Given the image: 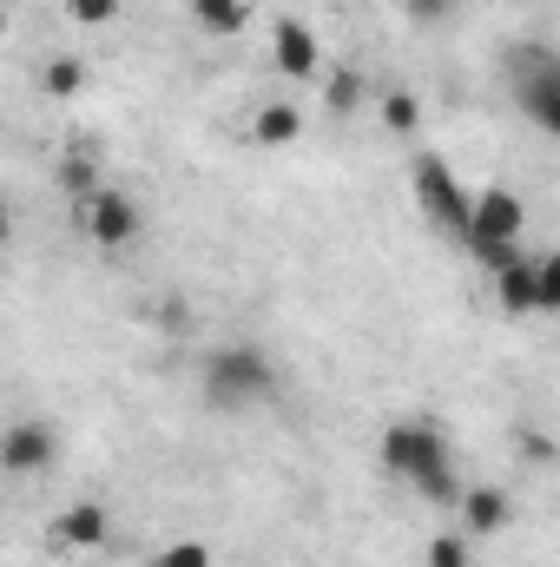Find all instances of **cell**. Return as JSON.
<instances>
[{
	"label": "cell",
	"mask_w": 560,
	"mask_h": 567,
	"mask_svg": "<svg viewBox=\"0 0 560 567\" xmlns=\"http://www.w3.org/2000/svg\"><path fill=\"white\" fill-rule=\"evenodd\" d=\"M383 468L396 482L422 488L428 502H442V508H455V495H462V475L448 462V435L435 423H390L383 429Z\"/></svg>",
	"instance_id": "obj_1"
},
{
	"label": "cell",
	"mask_w": 560,
	"mask_h": 567,
	"mask_svg": "<svg viewBox=\"0 0 560 567\" xmlns=\"http://www.w3.org/2000/svg\"><path fill=\"white\" fill-rule=\"evenodd\" d=\"M198 390L211 410H265L278 396V363L265 343H218L198 363Z\"/></svg>",
	"instance_id": "obj_2"
},
{
	"label": "cell",
	"mask_w": 560,
	"mask_h": 567,
	"mask_svg": "<svg viewBox=\"0 0 560 567\" xmlns=\"http://www.w3.org/2000/svg\"><path fill=\"white\" fill-rule=\"evenodd\" d=\"M73 225L100 245V251H126L145 238V205L126 198L120 185H93L86 198H73Z\"/></svg>",
	"instance_id": "obj_3"
},
{
	"label": "cell",
	"mask_w": 560,
	"mask_h": 567,
	"mask_svg": "<svg viewBox=\"0 0 560 567\" xmlns=\"http://www.w3.org/2000/svg\"><path fill=\"white\" fill-rule=\"evenodd\" d=\"M409 185H416V205L442 225V231H448V238H468V192L455 185V172H448L435 152H416Z\"/></svg>",
	"instance_id": "obj_4"
},
{
	"label": "cell",
	"mask_w": 560,
	"mask_h": 567,
	"mask_svg": "<svg viewBox=\"0 0 560 567\" xmlns=\"http://www.w3.org/2000/svg\"><path fill=\"white\" fill-rule=\"evenodd\" d=\"M515 93H521V106H528V120L541 126V133H560V60L548 47H521L515 53Z\"/></svg>",
	"instance_id": "obj_5"
},
{
	"label": "cell",
	"mask_w": 560,
	"mask_h": 567,
	"mask_svg": "<svg viewBox=\"0 0 560 567\" xmlns=\"http://www.w3.org/2000/svg\"><path fill=\"white\" fill-rule=\"evenodd\" d=\"M106 542H113V515H106L100 502H73V508H60L53 528H46V548H53V555H100Z\"/></svg>",
	"instance_id": "obj_6"
},
{
	"label": "cell",
	"mask_w": 560,
	"mask_h": 567,
	"mask_svg": "<svg viewBox=\"0 0 560 567\" xmlns=\"http://www.w3.org/2000/svg\"><path fill=\"white\" fill-rule=\"evenodd\" d=\"M53 455H60L53 423L20 416V423L0 429V468H13V475H46V468H53Z\"/></svg>",
	"instance_id": "obj_7"
},
{
	"label": "cell",
	"mask_w": 560,
	"mask_h": 567,
	"mask_svg": "<svg viewBox=\"0 0 560 567\" xmlns=\"http://www.w3.org/2000/svg\"><path fill=\"white\" fill-rule=\"evenodd\" d=\"M271 60H278L283 80H317L323 73V47H317V33L303 20H278L271 27Z\"/></svg>",
	"instance_id": "obj_8"
},
{
	"label": "cell",
	"mask_w": 560,
	"mask_h": 567,
	"mask_svg": "<svg viewBox=\"0 0 560 567\" xmlns=\"http://www.w3.org/2000/svg\"><path fill=\"white\" fill-rule=\"evenodd\" d=\"M455 515H462V535H468V542H481V535H501V528L515 522V502H508L501 488L475 482V488H462V495H455Z\"/></svg>",
	"instance_id": "obj_9"
},
{
	"label": "cell",
	"mask_w": 560,
	"mask_h": 567,
	"mask_svg": "<svg viewBox=\"0 0 560 567\" xmlns=\"http://www.w3.org/2000/svg\"><path fill=\"white\" fill-rule=\"evenodd\" d=\"M495 297L508 317H535V258L515 251L508 265H495Z\"/></svg>",
	"instance_id": "obj_10"
},
{
	"label": "cell",
	"mask_w": 560,
	"mask_h": 567,
	"mask_svg": "<svg viewBox=\"0 0 560 567\" xmlns=\"http://www.w3.org/2000/svg\"><path fill=\"white\" fill-rule=\"evenodd\" d=\"M185 13H191V27H198V33H211V40H231V33H245V20H251V0H185Z\"/></svg>",
	"instance_id": "obj_11"
},
{
	"label": "cell",
	"mask_w": 560,
	"mask_h": 567,
	"mask_svg": "<svg viewBox=\"0 0 560 567\" xmlns=\"http://www.w3.org/2000/svg\"><path fill=\"white\" fill-rule=\"evenodd\" d=\"M86 80H93V73H86L80 53H53V60L40 66V93H46V100H80Z\"/></svg>",
	"instance_id": "obj_12"
},
{
	"label": "cell",
	"mask_w": 560,
	"mask_h": 567,
	"mask_svg": "<svg viewBox=\"0 0 560 567\" xmlns=\"http://www.w3.org/2000/svg\"><path fill=\"white\" fill-rule=\"evenodd\" d=\"M297 133H303V113H297L290 100L258 106V120H251V140L258 145H297Z\"/></svg>",
	"instance_id": "obj_13"
},
{
	"label": "cell",
	"mask_w": 560,
	"mask_h": 567,
	"mask_svg": "<svg viewBox=\"0 0 560 567\" xmlns=\"http://www.w3.org/2000/svg\"><path fill=\"white\" fill-rule=\"evenodd\" d=\"M356 100H363V73L356 66H336L330 73V93H323V113L343 120V113H356Z\"/></svg>",
	"instance_id": "obj_14"
},
{
	"label": "cell",
	"mask_w": 560,
	"mask_h": 567,
	"mask_svg": "<svg viewBox=\"0 0 560 567\" xmlns=\"http://www.w3.org/2000/svg\"><path fill=\"white\" fill-rule=\"evenodd\" d=\"M383 126H390L396 140H403V133H416V126H422V100H416V93H403V86H390V93H383Z\"/></svg>",
	"instance_id": "obj_15"
},
{
	"label": "cell",
	"mask_w": 560,
	"mask_h": 567,
	"mask_svg": "<svg viewBox=\"0 0 560 567\" xmlns=\"http://www.w3.org/2000/svg\"><path fill=\"white\" fill-rule=\"evenodd\" d=\"M60 185H66L73 198H86V192L100 185V165H93V152H66V158H60Z\"/></svg>",
	"instance_id": "obj_16"
},
{
	"label": "cell",
	"mask_w": 560,
	"mask_h": 567,
	"mask_svg": "<svg viewBox=\"0 0 560 567\" xmlns=\"http://www.w3.org/2000/svg\"><path fill=\"white\" fill-rule=\"evenodd\" d=\"M560 310V258H535V317Z\"/></svg>",
	"instance_id": "obj_17"
},
{
	"label": "cell",
	"mask_w": 560,
	"mask_h": 567,
	"mask_svg": "<svg viewBox=\"0 0 560 567\" xmlns=\"http://www.w3.org/2000/svg\"><path fill=\"white\" fill-rule=\"evenodd\" d=\"M428 567H475L468 535H462V528H455V535H435V542H428Z\"/></svg>",
	"instance_id": "obj_18"
},
{
	"label": "cell",
	"mask_w": 560,
	"mask_h": 567,
	"mask_svg": "<svg viewBox=\"0 0 560 567\" xmlns=\"http://www.w3.org/2000/svg\"><path fill=\"white\" fill-rule=\"evenodd\" d=\"M462 13V0H403V20H416V27H448Z\"/></svg>",
	"instance_id": "obj_19"
},
{
	"label": "cell",
	"mask_w": 560,
	"mask_h": 567,
	"mask_svg": "<svg viewBox=\"0 0 560 567\" xmlns=\"http://www.w3.org/2000/svg\"><path fill=\"white\" fill-rule=\"evenodd\" d=\"M145 567H211V548L205 542H172V548H158Z\"/></svg>",
	"instance_id": "obj_20"
},
{
	"label": "cell",
	"mask_w": 560,
	"mask_h": 567,
	"mask_svg": "<svg viewBox=\"0 0 560 567\" xmlns=\"http://www.w3.org/2000/svg\"><path fill=\"white\" fill-rule=\"evenodd\" d=\"M66 13L86 20V27H113L120 20V0H66Z\"/></svg>",
	"instance_id": "obj_21"
},
{
	"label": "cell",
	"mask_w": 560,
	"mask_h": 567,
	"mask_svg": "<svg viewBox=\"0 0 560 567\" xmlns=\"http://www.w3.org/2000/svg\"><path fill=\"white\" fill-rule=\"evenodd\" d=\"M521 442H528V462H548V455H554V449H548V435H541V429H528V435H521Z\"/></svg>",
	"instance_id": "obj_22"
},
{
	"label": "cell",
	"mask_w": 560,
	"mask_h": 567,
	"mask_svg": "<svg viewBox=\"0 0 560 567\" xmlns=\"http://www.w3.org/2000/svg\"><path fill=\"white\" fill-rule=\"evenodd\" d=\"M0 245H13V205L0 198Z\"/></svg>",
	"instance_id": "obj_23"
}]
</instances>
